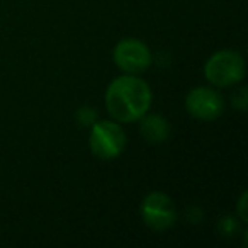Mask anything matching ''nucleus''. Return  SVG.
I'll return each mask as SVG.
<instances>
[{
  "label": "nucleus",
  "instance_id": "nucleus-1",
  "mask_svg": "<svg viewBox=\"0 0 248 248\" xmlns=\"http://www.w3.org/2000/svg\"><path fill=\"white\" fill-rule=\"evenodd\" d=\"M152 97V89L143 78L133 73L117 77L107 87V112L119 123H135L150 110Z\"/></svg>",
  "mask_w": 248,
  "mask_h": 248
},
{
  "label": "nucleus",
  "instance_id": "nucleus-2",
  "mask_svg": "<svg viewBox=\"0 0 248 248\" xmlns=\"http://www.w3.org/2000/svg\"><path fill=\"white\" fill-rule=\"evenodd\" d=\"M204 75L213 85L230 87L241 82L245 77V62L233 49L216 51L204 65Z\"/></svg>",
  "mask_w": 248,
  "mask_h": 248
},
{
  "label": "nucleus",
  "instance_id": "nucleus-3",
  "mask_svg": "<svg viewBox=\"0 0 248 248\" xmlns=\"http://www.w3.org/2000/svg\"><path fill=\"white\" fill-rule=\"evenodd\" d=\"M89 145L97 158L114 160L126 148V133L112 121H95L92 124Z\"/></svg>",
  "mask_w": 248,
  "mask_h": 248
},
{
  "label": "nucleus",
  "instance_id": "nucleus-4",
  "mask_svg": "<svg viewBox=\"0 0 248 248\" xmlns=\"http://www.w3.org/2000/svg\"><path fill=\"white\" fill-rule=\"evenodd\" d=\"M141 217L153 231H165L175 224L177 209L173 201L163 192H150L141 202Z\"/></svg>",
  "mask_w": 248,
  "mask_h": 248
},
{
  "label": "nucleus",
  "instance_id": "nucleus-5",
  "mask_svg": "<svg viewBox=\"0 0 248 248\" xmlns=\"http://www.w3.org/2000/svg\"><path fill=\"white\" fill-rule=\"evenodd\" d=\"M114 63L119 66L123 72L138 73L145 72L150 65H152V51L143 41L135 38H126L121 39L114 48Z\"/></svg>",
  "mask_w": 248,
  "mask_h": 248
},
{
  "label": "nucleus",
  "instance_id": "nucleus-6",
  "mask_svg": "<svg viewBox=\"0 0 248 248\" xmlns=\"http://www.w3.org/2000/svg\"><path fill=\"white\" fill-rule=\"evenodd\" d=\"M186 107L189 114L201 121H214L223 114L224 104L221 95L207 87H196L186 97Z\"/></svg>",
  "mask_w": 248,
  "mask_h": 248
},
{
  "label": "nucleus",
  "instance_id": "nucleus-7",
  "mask_svg": "<svg viewBox=\"0 0 248 248\" xmlns=\"http://www.w3.org/2000/svg\"><path fill=\"white\" fill-rule=\"evenodd\" d=\"M140 133L148 143H163L170 138V124L158 114H150L141 117Z\"/></svg>",
  "mask_w": 248,
  "mask_h": 248
},
{
  "label": "nucleus",
  "instance_id": "nucleus-8",
  "mask_svg": "<svg viewBox=\"0 0 248 248\" xmlns=\"http://www.w3.org/2000/svg\"><path fill=\"white\" fill-rule=\"evenodd\" d=\"M77 119H78V123L83 124V126H92L97 121V114L92 107H82V109H78V112H77Z\"/></svg>",
  "mask_w": 248,
  "mask_h": 248
},
{
  "label": "nucleus",
  "instance_id": "nucleus-9",
  "mask_svg": "<svg viewBox=\"0 0 248 248\" xmlns=\"http://www.w3.org/2000/svg\"><path fill=\"white\" fill-rule=\"evenodd\" d=\"M219 228H221V231L226 234V236H230V234H233V233H236V231H238V224L234 223L231 216L223 217V219H221V223H219Z\"/></svg>",
  "mask_w": 248,
  "mask_h": 248
},
{
  "label": "nucleus",
  "instance_id": "nucleus-10",
  "mask_svg": "<svg viewBox=\"0 0 248 248\" xmlns=\"http://www.w3.org/2000/svg\"><path fill=\"white\" fill-rule=\"evenodd\" d=\"M233 106L236 107L238 110H241V112L247 109V89H245V87H241L233 95Z\"/></svg>",
  "mask_w": 248,
  "mask_h": 248
},
{
  "label": "nucleus",
  "instance_id": "nucleus-11",
  "mask_svg": "<svg viewBox=\"0 0 248 248\" xmlns=\"http://www.w3.org/2000/svg\"><path fill=\"white\" fill-rule=\"evenodd\" d=\"M245 202H247V192L241 194L240 201H238V214H240L241 221L247 223V207H245Z\"/></svg>",
  "mask_w": 248,
  "mask_h": 248
}]
</instances>
